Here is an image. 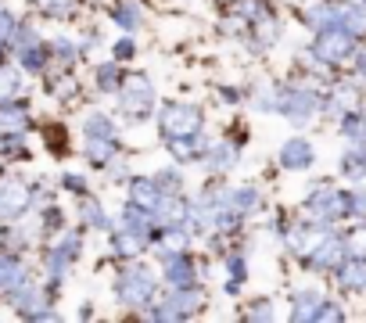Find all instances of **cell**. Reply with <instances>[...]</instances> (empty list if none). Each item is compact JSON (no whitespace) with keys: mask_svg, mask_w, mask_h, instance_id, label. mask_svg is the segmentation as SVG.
Returning <instances> with one entry per match:
<instances>
[{"mask_svg":"<svg viewBox=\"0 0 366 323\" xmlns=\"http://www.w3.org/2000/svg\"><path fill=\"white\" fill-rule=\"evenodd\" d=\"M355 248H362V252H366V234H362V237H355Z\"/></svg>","mask_w":366,"mask_h":323,"instance_id":"cell-8","label":"cell"},{"mask_svg":"<svg viewBox=\"0 0 366 323\" xmlns=\"http://www.w3.org/2000/svg\"><path fill=\"white\" fill-rule=\"evenodd\" d=\"M309 158H312V147L302 144V140H291V144L284 147V162H287V166H295V169L309 166Z\"/></svg>","mask_w":366,"mask_h":323,"instance_id":"cell-3","label":"cell"},{"mask_svg":"<svg viewBox=\"0 0 366 323\" xmlns=\"http://www.w3.org/2000/svg\"><path fill=\"white\" fill-rule=\"evenodd\" d=\"M312 209L320 212V219H337L345 212V198L341 194H330V191H320L312 198Z\"/></svg>","mask_w":366,"mask_h":323,"instance_id":"cell-2","label":"cell"},{"mask_svg":"<svg viewBox=\"0 0 366 323\" xmlns=\"http://www.w3.org/2000/svg\"><path fill=\"white\" fill-rule=\"evenodd\" d=\"M348 133L352 136H366V119H348Z\"/></svg>","mask_w":366,"mask_h":323,"instance_id":"cell-6","label":"cell"},{"mask_svg":"<svg viewBox=\"0 0 366 323\" xmlns=\"http://www.w3.org/2000/svg\"><path fill=\"white\" fill-rule=\"evenodd\" d=\"M341 280L352 291H366V262H348L345 273H341Z\"/></svg>","mask_w":366,"mask_h":323,"instance_id":"cell-4","label":"cell"},{"mask_svg":"<svg viewBox=\"0 0 366 323\" xmlns=\"http://www.w3.org/2000/svg\"><path fill=\"white\" fill-rule=\"evenodd\" d=\"M348 51H352V33H345V29L323 33V36H320V44H316V54H320V58H327V61H337V58H345Z\"/></svg>","mask_w":366,"mask_h":323,"instance_id":"cell-1","label":"cell"},{"mask_svg":"<svg viewBox=\"0 0 366 323\" xmlns=\"http://www.w3.org/2000/svg\"><path fill=\"white\" fill-rule=\"evenodd\" d=\"M345 169H348L352 177H362V173H366V151H352L348 162H345Z\"/></svg>","mask_w":366,"mask_h":323,"instance_id":"cell-5","label":"cell"},{"mask_svg":"<svg viewBox=\"0 0 366 323\" xmlns=\"http://www.w3.org/2000/svg\"><path fill=\"white\" fill-rule=\"evenodd\" d=\"M355 209H359V212L366 216V194H359V198H355Z\"/></svg>","mask_w":366,"mask_h":323,"instance_id":"cell-7","label":"cell"}]
</instances>
